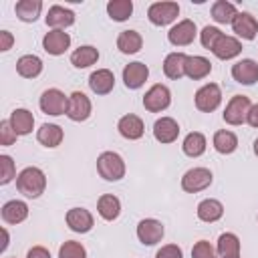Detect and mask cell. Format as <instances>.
Returning a JSON list of instances; mask_svg holds the SVG:
<instances>
[{
	"mask_svg": "<svg viewBox=\"0 0 258 258\" xmlns=\"http://www.w3.org/2000/svg\"><path fill=\"white\" fill-rule=\"evenodd\" d=\"M232 77L240 85H254L258 81V62L252 58H242L232 64Z\"/></svg>",
	"mask_w": 258,
	"mask_h": 258,
	"instance_id": "obj_12",
	"label": "cell"
},
{
	"mask_svg": "<svg viewBox=\"0 0 258 258\" xmlns=\"http://www.w3.org/2000/svg\"><path fill=\"white\" fill-rule=\"evenodd\" d=\"M185 58L187 54L183 52H171L165 56L163 60V73L167 79H173V81H179L183 75H185Z\"/></svg>",
	"mask_w": 258,
	"mask_h": 258,
	"instance_id": "obj_22",
	"label": "cell"
},
{
	"mask_svg": "<svg viewBox=\"0 0 258 258\" xmlns=\"http://www.w3.org/2000/svg\"><path fill=\"white\" fill-rule=\"evenodd\" d=\"M232 28L244 40H254L258 34V20L250 12H238L234 22H232Z\"/></svg>",
	"mask_w": 258,
	"mask_h": 258,
	"instance_id": "obj_15",
	"label": "cell"
},
{
	"mask_svg": "<svg viewBox=\"0 0 258 258\" xmlns=\"http://www.w3.org/2000/svg\"><path fill=\"white\" fill-rule=\"evenodd\" d=\"M238 10L232 2H226V0H218L212 4V18L218 22V24H232L234 18H236Z\"/></svg>",
	"mask_w": 258,
	"mask_h": 258,
	"instance_id": "obj_34",
	"label": "cell"
},
{
	"mask_svg": "<svg viewBox=\"0 0 258 258\" xmlns=\"http://www.w3.org/2000/svg\"><path fill=\"white\" fill-rule=\"evenodd\" d=\"M10 125L16 131V135H28L34 127V117L28 109H14L10 113Z\"/></svg>",
	"mask_w": 258,
	"mask_h": 258,
	"instance_id": "obj_24",
	"label": "cell"
},
{
	"mask_svg": "<svg viewBox=\"0 0 258 258\" xmlns=\"http://www.w3.org/2000/svg\"><path fill=\"white\" fill-rule=\"evenodd\" d=\"M252 127H258V103L250 107V113H248V119H246Z\"/></svg>",
	"mask_w": 258,
	"mask_h": 258,
	"instance_id": "obj_46",
	"label": "cell"
},
{
	"mask_svg": "<svg viewBox=\"0 0 258 258\" xmlns=\"http://www.w3.org/2000/svg\"><path fill=\"white\" fill-rule=\"evenodd\" d=\"M222 103V91L216 83H208L204 87L198 89L196 93V107L202 111V113H212L220 107Z\"/></svg>",
	"mask_w": 258,
	"mask_h": 258,
	"instance_id": "obj_7",
	"label": "cell"
},
{
	"mask_svg": "<svg viewBox=\"0 0 258 258\" xmlns=\"http://www.w3.org/2000/svg\"><path fill=\"white\" fill-rule=\"evenodd\" d=\"M28 216V206L20 200H10L2 206V220L6 224H20Z\"/></svg>",
	"mask_w": 258,
	"mask_h": 258,
	"instance_id": "obj_23",
	"label": "cell"
},
{
	"mask_svg": "<svg viewBox=\"0 0 258 258\" xmlns=\"http://www.w3.org/2000/svg\"><path fill=\"white\" fill-rule=\"evenodd\" d=\"M12 42H14L12 34H10L8 30H0V50H2V52H6V50L12 46Z\"/></svg>",
	"mask_w": 258,
	"mask_h": 258,
	"instance_id": "obj_45",
	"label": "cell"
},
{
	"mask_svg": "<svg viewBox=\"0 0 258 258\" xmlns=\"http://www.w3.org/2000/svg\"><path fill=\"white\" fill-rule=\"evenodd\" d=\"M40 10H42V2L40 0H20L14 6V12L22 22H34L38 18Z\"/></svg>",
	"mask_w": 258,
	"mask_h": 258,
	"instance_id": "obj_33",
	"label": "cell"
},
{
	"mask_svg": "<svg viewBox=\"0 0 258 258\" xmlns=\"http://www.w3.org/2000/svg\"><path fill=\"white\" fill-rule=\"evenodd\" d=\"M99 60V50L91 44H85V46H79L73 54H71V62L77 67V69H87L91 64H95Z\"/></svg>",
	"mask_w": 258,
	"mask_h": 258,
	"instance_id": "obj_31",
	"label": "cell"
},
{
	"mask_svg": "<svg viewBox=\"0 0 258 258\" xmlns=\"http://www.w3.org/2000/svg\"><path fill=\"white\" fill-rule=\"evenodd\" d=\"M137 238L145 246H153L163 238V224L153 218H145L137 224Z\"/></svg>",
	"mask_w": 258,
	"mask_h": 258,
	"instance_id": "obj_11",
	"label": "cell"
},
{
	"mask_svg": "<svg viewBox=\"0 0 258 258\" xmlns=\"http://www.w3.org/2000/svg\"><path fill=\"white\" fill-rule=\"evenodd\" d=\"M181 149H183V153L187 157H200L206 151V137H204V133H200V131L187 133L185 139H183Z\"/></svg>",
	"mask_w": 258,
	"mask_h": 258,
	"instance_id": "obj_36",
	"label": "cell"
},
{
	"mask_svg": "<svg viewBox=\"0 0 258 258\" xmlns=\"http://www.w3.org/2000/svg\"><path fill=\"white\" fill-rule=\"evenodd\" d=\"M16 71L24 79H34L42 73V60L36 54H24L16 60Z\"/></svg>",
	"mask_w": 258,
	"mask_h": 258,
	"instance_id": "obj_29",
	"label": "cell"
},
{
	"mask_svg": "<svg viewBox=\"0 0 258 258\" xmlns=\"http://www.w3.org/2000/svg\"><path fill=\"white\" fill-rule=\"evenodd\" d=\"M212 141H214L216 151H218V153H224V155L234 153V151H236V147H238V137H236V133L226 131V129L216 131Z\"/></svg>",
	"mask_w": 258,
	"mask_h": 258,
	"instance_id": "obj_35",
	"label": "cell"
},
{
	"mask_svg": "<svg viewBox=\"0 0 258 258\" xmlns=\"http://www.w3.org/2000/svg\"><path fill=\"white\" fill-rule=\"evenodd\" d=\"M222 36V30L216 28V26H204V30L200 32V40H202V46L212 50V46L216 44V40Z\"/></svg>",
	"mask_w": 258,
	"mask_h": 258,
	"instance_id": "obj_40",
	"label": "cell"
},
{
	"mask_svg": "<svg viewBox=\"0 0 258 258\" xmlns=\"http://www.w3.org/2000/svg\"><path fill=\"white\" fill-rule=\"evenodd\" d=\"M67 117L71 121H87L91 117V99L81 93L75 91L69 95V109H67Z\"/></svg>",
	"mask_w": 258,
	"mask_h": 258,
	"instance_id": "obj_10",
	"label": "cell"
},
{
	"mask_svg": "<svg viewBox=\"0 0 258 258\" xmlns=\"http://www.w3.org/2000/svg\"><path fill=\"white\" fill-rule=\"evenodd\" d=\"M212 52L222 60H230V58H234V56H238L242 52V42L238 38H234V36L222 34L216 40V44L212 46Z\"/></svg>",
	"mask_w": 258,
	"mask_h": 258,
	"instance_id": "obj_18",
	"label": "cell"
},
{
	"mask_svg": "<svg viewBox=\"0 0 258 258\" xmlns=\"http://www.w3.org/2000/svg\"><path fill=\"white\" fill-rule=\"evenodd\" d=\"M64 220H67V226L73 232H77V234H87L93 228V224H95L91 212L85 210V208H71L67 212V218Z\"/></svg>",
	"mask_w": 258,
	"mask_h": 258,
	"instance_id": "obj_13",
	"label": "cell"
},
{
	"mask_svg": "<svg viewBox=\"0 0 258 258\" xmlns=\"http://www.w3.org/2000/svg\"><path fill=\"white\" fill-rule=\"evenodd\" d=\"M97 210H99V216H101L103 220L113 222V220L119 218V214H121V202H119L117 196H113V194H105V196L99 198V202H97Z\"/></svg>",
	"mask_w": 258,
	"mask_h": 258,
	"instance_id": "obj_25",
	"label": "cell"
},
{
	"mask_svg": "<svg viewBox=\"0 0 258 258\" xmlns=\"http://www.w3.org/2000/svg\"><path fill=\"white\" fill-rule=\"evenodd\" d=\"M69 46H71V36H69V32H64V30H50V32H46L44 38H42V48H44L48 54H54V56L64 54V50H67Z\"/></svg>",
	"mask_w": 258,
	"mask_h": 258,
	"instance_id": "obj_14",
	"label": "cell"
},
{
	"mask_svg": "<svg viewBox=\"0 0 258 258\" xmlns=\"http://www.w3.org/2000/svg\"><path fill=\"white\" fill-rule=\"evenodd\" d=\"M171 103V93L165 85L157 83L153 85L145 95H143V107L149 111V113H159V111H165Z\"/></svg>",
	"mask_w": 258,
	"mask_h": 258,
	"instance_id": "obj_6",
	"label": "cell"
},
{
	"mask_svg": "<svg viewBox=\"0 0 258 258\" xmlns=\"http://www.w3.org/2000/svg\"><path fill=\"white\" fill-rule=\"evenodd\" d=\"M16 131L12 129V125H10V121L8 119H4V121H0V145H12L14 141H16Z\"/></svg>",
	"mask_w": 258,
	"mask_h": 258,
	"instance_id": "obj_42",
	"label": "cell"
},
{
	"mask_svg": "<svg viewBox=\"0 0 258 258\" xmlns=\"http://www.w3.org/2000/svg\"><path fill=\"white\" fill-rule=\"evenodd\" d=\"M196 34H198L196 22L189 20V18H185V20H179V22L167 32V38H169V42H171L173 46H187V44L194 42Z\"/></svg>",
	"mask_w": 258,
	"mask_h": 258,
	"instance_id": "obj_9",
	"label": "cell"
},
{
	"mask_svg": "<svg viewBox=\"0 0 258 258\" xmlns=\"http://www.w3.org/2000/svg\"><path fill=\"white\" fill-rule=\"evenodd\" d=\"M179 14L177 2H153L147 8V18L155 26H167L171 24Z\"/></svg>",
	"mask_w": 258,
	"mask_h": 258,
	"instance_id": "obj_4",
	"label": "cell"
},
{
	"mask_svg": "<svg viewBox=\"0 0 258 258\" xmlns=\"http://www.w3.org/2000/svg\"><path fill=\"white\" fill-rule=\"evenodd\" d=\"M250 99L246 95H234L230 99V103L226 105V111H224V121L228 125H242L246 119H248V113H250Z\"/></svg>",
	"mask_w": 258,
	"mask_h": 258,
	"instance_id": "obj_5",
	"label": "cell"
},
{
	"mask_svg": "<svg viewBox=\"0 0 258 258\" xmlns=\"http://www.w3.org/2000/svg\"><path fill=\"white\" fill-rule=\"evenodd\" d=\"M97 171L107 181H119L125 175V161L115 151H103L97 157Z\"/></svg>",
	"mask_w": 258,
	"mask_h": 258,
	"instance_id": "obj_2",
	"label": "cell"
},
{
	"mask_svg": "<svg viewBox=\"0 0 258 258\" xmlns=\"http://www.w3.org/2000/svg\"><path fill=\"white\" fill-rule=\"evenodd\" d=\"M212 183V171L208 167H191L181 177V187L187 194H196L206 189Z\"/></svg>",
	"mask_w": 258,
	"mask_h": 258,
	"instance_id": "obj_8",
	"label": "cell"
},
{
	"mask_svg": "<svg viewBox=\"0 0 258 258\" xmlns=\"http://www.w3.org/2000/svg\"><path fill=\"white\" fill-rule=\"evenodd\" d=\"M89 87L95 95H107L115 87V75L109 69H97L89 77Z\"/></svg>",
	"mask_w": 258,
	"mask_h": 258,
	"instance_id": "obj_20",
	"label": "cell"
},
{
	"mask_svg": "<svg viewBox=\"0 0 258 258\" xmlns=\"http://www.w3.org/2000/svg\"><path fill=\"white\" fill-rule=\"evenodd\" d=\"M179 135V125L171 117H161L153 123V137L159 143H173Z\"/></svg>",
	"mask_w": 258,
	"mask_h": 258,
	"instance_id": "obj_16",
	"label": "cell"
},
{
	"mask_svg": "<svg viewBox=\"0 0 258 258\" xmlns=\"http://www.w3.org/2000/svg\"><path fill=\"white\" fill-rule=\"evenodd\" d=\"M16 187L26 198H38L46 187V175L38 167H24L16 177Z\"/></svg>",
	"mask_w": 258,
	"mask_h": 258,
	"instance_id": "obj_1",
	"label": "cell"
},
{
	"mask_svg": "<svg viewBox=\"0 0 258 258\" xmlns=\"http://www.w3.org/2000/svg\"><path fill=\"white\" fill-rule=\"evenodd\" d=\"M254 153H256V157H258V137H256V141H254Z\"/></svg>",
	"mask_w": 258,
	"mask_h": 258,
	"instance_id": "obj_47",
	"label": "cell"
},
{
	"mask_svg": "<svg viewBox=\"0 0 258 258\" xmlns=\"http://www.w3.org/2000/svg\"><path fill=\"white\" fill-rule=\"evenodd\" d=\"M75 24V12L64 8V6H50L48 14H46V26H50L52 30H64L67 26Z\"/></svg>",
	"mask_w": 258,
	"mask_h": 258,
	"instance_id": "obj_17",
	"label": "cell"
},
{
	"mask_svg": "<svg viewBox=\"0 0 258 258\" xmlns=\"http://www.w3.org/2000/svg\"><path fill=\"white\" fill-rule=\"evenodd\" d=\"M131 12H133V2L131 0H111L107 4V14L117 22L127 20L131 16Z\"/></svg>",
	"mask_w": 258,
	"mask_h": 258,
	"instance_id": "obj_37",
	"label": "cell"
},
{
	"mask_svg": "<svg viewBox=\"0 0 258 258\" xmlns=\"http://www.w3.org/2000/svg\"><path fill=\"white\" fill-rule=\"evenodd\" d=\"M212 71V62L204 56H187L185 58V75L194 81H200L204 77H208Z\"/></svg>",
	"mask_w": 258,
	"mask_h": 258,
	"instance_id": "obj_30",
	"label": "cell"
},
{
	"mask_svg": "<svg viewBox=\"0 0 258 258\" xmlns=\"http://www.w3.org/2000/svg\"><path fill=\"white\" fill-rule=\"evenodd\" d=\"M149 77V69L147 64L135 60V62H129L125 69H123V83L127 89H139Z\"/></svg>",
	"mask_w": 258,
	"mask_h": 258,
	"instance_id": "obj_19",
	"label": "cell"
},
{
	"mask_svg": "<svg viewBox=\"0 0 258 258\" xmlns=\"http://www.w3.org/2000/svg\"><path fill=\"white\" fill-rule=\"evenodd\" d=\"M16 177V167L10 155H0V183L6 185Z\"/></svg>",
	"mask_w": 258,
	"mask_h": 258,
	"instance_id": "obj_39",
	"label": "cell"
},
{
	"mask_svg": "<svg viewBox=\"0 0 258 258\" xmlns=\"http://www.w3.org/2000/svg\"><path fill=\"white\" fill-rule=\"evenodd\" d=\"M218 258H240V240L236 234L226 232L218 238Z\"/></svg>",
	"mask_w": 258,
	"mask_h": 258,
	"instance_id": "obj_27",
	"label": "cell"
},
{
	"mask_svg": "<svg viewBox=\"0 0 258 258\" xmlns=\"http://www.w3.org/2000/svg\"><path fill=\"white\" fill-rule=\"evenodd\" d=\"M155 258H183V252L177 244H165L155 252Z\"/></svg>",
	"mask_w": 258,
	"mask_h": 258,
	"instance_id": "obj_43",
	"label": "cell"
},
{
	"mask_svg": "<svg viewBox=\"0 0 258 258\" xmlns=\"http://www.w3.org/2000/svg\"><path fill=\"white\" fill-rule=\"evenodd\" d=\"M36 139L38 143H42L44 147H56L62 141V129L54 123H44L38 131H36Z\"/></svg>",
	"mask_w": 258,
	"mask_h": 258,
	"instance_id": "obj_32",
	"label": "cell"
},
{
	"mask_svg": "<svg viewBox=\"0 0 258 258\" xmlns=\"http://www.w3.org/2000/svg\"><path fill=\"white\" fill-rule=\"evenodd\" d=\"M58 258H87V250H85V246L81 242L67 240L58 248Z\"/></svg>",
	"mask_w": 258,
	"mask_h": 258,
	"instance_id": "obj_38",
	"label": "cell"
},
{
	"mask_svg": "<svg viewBox=\"0 0 258 258\" xmlns=\"http://www.w3.org/2000/svg\"><path fill=\"white\" fill-rule=\"evenodd\" d=\"M42 113L46 115H52V117H58V115H64L67 109H69V97L58 91V89H46L42 95H40V101H38Z\"/></svg>",
	"mask_w": 258,
	"mask_h": 258,
	"instance_id": "obj_3",
	"label": "cell"
},
{
	"mask_svg": "<svg viewBox=\"0 0 258 258\" xmlns=\"http://www.w3.org/2000/svg\"><path fill=\"white\" fill-rule=\"evenodd\" d=\"M191 258H218V256H216V250L212 248V244L208 240H200L191 248Z\"/></svg>",
	"mask_w": 258,
	"mask_h": 258,
	"instance_id": "obj_41",
	"label": "cell"
},
{
	"mask_svg": "<svg viewBox=\"0 0 258 258\" xmlns=\"http://www.w3.org/2000/svg\"><path fill=\"white\" fill-rule=\"evenodd\" d=\"M196 212H198V218L202 222L212 224V222H218L224 216V206H222V202L210 198V200H202L198 204V210Z\"/></svg>",
	"mask_w": 258,
	"mask_h": 258,
	"instance_id": "obj_26",
	"label": "cell"
},
{
	"mask_svg": "<svg viewBox=\"0 0 258 258\" xmlns=\"http://www.w3.org/2000/svg\"><path fill=\"white\" fill-rule=\"evenodd\" d=\"M117 129H119V133H121L125 139H129V141H135V139L143 137V131H145L143 121H141L137 115H133V113L123 115V117L119 119V123H117Z\"/></svg>",
	"mask_w": 258,
	"mask_h": 258,
	"instance_id": "obj_21",
	"label": "cell"
},
{
	"mask_svg": "<svg viewBox=\"0 0 258 258\" xmlns=\"http://www.w3.org/2000/svg\"><path fill=\"white\" fill-rule=\"evenodd\" d=\"M26 258H50V252L44 246H32L26 254Z\"/></svg>",
	"mask_w": 258,
	"mask_h": 258,
	"instance_id": "obj_44",
	"label": "cell"
},
{
	"mask_svg": "<svg viewBox=\"0 0 258 258\" xmlns=\"http://www.w3.org/2000/svg\"><path fill=\"white\" fill-rule=\"evenodd\" d=\"M141 46H143V38L137 30H123L117 36V48L123 54H135L141 50Z\"/></svg>",
	"mask_w": 258,
	"mask_h": 258,
	"instance_id": "obj_28",
	"label": "cell"
}]
</instances>
